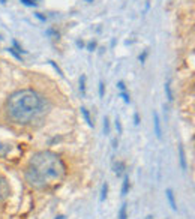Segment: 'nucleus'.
I'll return each instance as SVG.
<instances>
[{
    "instance_id": "f257e3e1",
    "label": "nucleus",
    "mask_w": 195,
    "mask_h": 219,
    "mask_svg": "<svg viewBox=\"0 0 195 219\" xmlns=\"http://www.w3.org/2000/svg\"><path fill=\"white\" fill-rule=\"evenodd\" d=\"M68 173L65 161L51 150H39L29 159L24 171L26 182L36 189H45L50 185L62 182Z\"/></svg>"
},
{
    "instance_id": "f03ea898",
    "label": "nucleus",
    "mask_w": 195,
    "mask_h": 219,
    "mask_svg": "<svg viewBox=\"0 0 195 219\" xmlns=\"http://www.w3.org/2000/svg\"><path fill=\"white\" fill-rule=\"evenodd\" d=\"M45 99L32 89L17 90L6 101V113L12 122L27 125L38 114L44 111Z\"/></svg>"
},
{
    "instance_id": "7ed1b4c3",
    "label": "nucleus",
    "mask_w": 195,
    "mask_h": 219,
    "mask_svg": "<svg viewBox=\"0 0 195 219\" xmlns=\"http://www.w3.org/2000/svg\"><path fill=\"white\" fill-rule=\"evenodd\" d=\"M11 195V186H9V182L6 180L5 176L0 174V201H5L6 198H9Z\"/></svg>"
},
{
    "instance_id": "20e7f679",
    "label": "nucleus",
    "mask_w": 195,
    "mask_h": 219,
    "mask_svg": "<svg viewBox=\"0 0 195 219\" xmlns=\"http://www.w3.org/2000/svg\"><path fill=\"white\" fill-rule=\"evenodd\" d=\"M153 132L156 135V138L161 140L162 138V126H161V119L158 111H153Z\"/></svg>"
},
{
    "instance_id": "39448f33",
    "label": "nucleus",
    "mask_w": 195,
    "mask_h": 219,
    "mask_svg": "<svg viewBox=\"0 0 195 219\" xmlns=\"http://www.w3.org/2000/svg\"><path fill=\"white\" fill-rule=\"evenodd\" d=\"M165 195H167V200H168V203H170V207H171V210L177 212V203H176V195H174V191H173L171 188H168V189L165 191Z\"/></svg>"
},
{
    "instance_id": "423d86ee",
    "label": "nucleus",
    "mask_w": 195,
    "mask_h": 219,
    "mask_svg": "<svg viewBox=\"0 0 195 219\" xmlns=\"http://www.w3.org/2000/svg\"><path fill=\"white\" fill-rule=\"evenodd\" d=\"M179 162H180V168L186 171L188 170V162H186V153H185L183 146H179Z\"/></svg>"
},
{
    "instance_id": "0eeeda50",
    "label": "nucleus",
    "mask_w": 195,
    "mask_h": 219,
    "mask_svg": "<svg viewBox=\"0 0 195 219\" xmlns=\"http://www.w3.org/2000/svg\"><path fill=\"white\" fill-rule=\"evenodd\" d=\"M129 188H131V183H129V176H128V174H125V176H123V182H122V189H120V194H122V197H126L128 195Z\"/></svg>"
},
{
    "instance_id": "6e6552de",
    "label": "nucleus",
    "mask_w": 195,
    "mask_h": 219,
    "mask_svg": "<svg viewBox=\"0 0 195 219\" xmlns=\"http://www.w3.org/2000/svg\"><path fill=\"white\" fill-rule=\"evenodd\" d=\"M81 116L84 117V120H86V123H87V126L89 128H93L95 126V123L92 122V117H90V113H89V110L86 108V107H81Z\"/></svg>"
},
{
    "instance_id": "1a4fd4ad",
    "label": "nucleus",
    "mask_w": 195,
    "mask_h": 219,
    "mask_svg": "<svg viewBox=\"0 0 195 219\" xmlns=\"http://www.w3.org/2000/svg\"><path fill=\"white\" fill-rule=\"evenodd\" d=\"M164 90H165V95H167V99H168V102H173V90H171V81L167 80L165 81V84H164Z\"/></svg>"
},
{
    "instance_id": "9d476101",
    "label": "nucleus",
    "mask_w": 195,
    "mask_h": 219,
    "mask_svg": "<svg viewBox=\"0 0 195 219\" xmlns=\"http://www.w3.org/2000/svg\"><path fill=\"white\" fill-rule=\"evenodd\" d=\"M11 149H12L11 144H5V143H0V156H2V158L8 156V153L11 152Z\"/></svg>"
},
{
    "instance_id": "9b49d317",
    "label": "nucleus",
    "mask_w": 195,
    "mask_h": 219,
    "mask_svg": "<svg viewBox=\"0 0 195 219\" xmlns=\"http://www.w3.org/2000/svg\"><path fill=\"white\" fill-rule=\"evenodd\" d=\"M123 171H125V164L123 162H117V164H114V173L117 177H120L122 174H123Z\"/></svg>"
},
{
    "instance_id": "f8f14e48",
    "label": "nucleus",
    "mask_w": 195,
    "mask_h": 219,
    "mask_svg": "<svg viewBox=\"0 0 195 219\" xmlns=\"http://www.w3.org/2000/svg\"><path fill=\"white\" fill-rule=\"evenodd\" d=\"M107 197H108V183L105 182V183L102 185V188H101V197H99L101 203H104V201L107 200Z\"/></svg>"
},
{
    "instance_id": "ddd939ff",
    "label": "nucleus",
    "mask_w": 195,
    "mask_h": 219,
    "mask_svg": "<svg viewBox=\"0 0 195 219\" xmlns=\"http://www.w3.org/2000/svg\"><path fill=\"white\" fill-rule=\"evenodd\" d=\"M119 219H128V204L123 203L119 210Z\"/></svg>"
},
{
    "instance_id": "4468645a",
    "label": "nucleus",
    "mask_w": 195,
    "mask_h": 219,
    "mask_svg": "<svg viewBox=\"0 0 195 219\" xmlns=\"http://www.w3.org/2000/svg\"><path fill=\"white\" fill-rule=\"evenodd\" d=\"M80 92L83 96H86V75L84 74L80 77Z\"/></svg>"
},
{
    "instance_id": "2eb2a0df",
    "label": "nucleus",
    "mask_w": 195,
    "mask_h": 219,
    "mask_svg": "<svg viewBox=\"0 0 195 219\" xmlns=\"http://www.w3.org/2000/svg\"><path fill=\"white\" fill-rule=\"evenodd\" d=\"M110 132H111V128H110V119L105 116V119H104V134H105V135H110Z\"/></svg>"
},
{
    "instance_id": "dca6fc26",
    "label": "nucleus",
    "mask_w": 195,
    "mask_h": 219,
    "mask_svg": "<svg viewBox=\"0 0 195 219\" xmlns=\"http://www.w3.org/2000/svg\"><path fill=\"white\" fill-rule=\"evenodd\" d=\"M114 126H116V131H117V134H119V135H122V134H123V126H122V122H120V119H119V117L116 119Z\"/></svg>"
},
{
    "instance_id": "f3484780",
    "label": "nucleus",
    "mask_w": 195,
    "mask_h": 219,
    "mask_svg": "<svg viewBox=\"0 0 195 219\" xmlns=\"http://www.w3.org/2000/svg\"><path fill=\"white\" fill-rule=\"evenodd\" d=\"M119 96L125 101V104H131V96H129V93L125 90V92H120L119 93Z\"/></svg>"
},
{
    "instance_id": "a211bd4d",
    "label": "nucleus",
    "mask_w": 195,
    "mask_h": 219,
    "mask_svg": "<svg viewBox=\"0 0 195 219\" xmlns=\"http://www.w3.org/2000/svg\"><path fill=\"white\" fill-rule=\"evenodd\" d=\"M23 5H26V6H30V8H36L38 6V2L36 0H20Z\"/></svg>"
},
{
    "instance_id": "6ab92c4d",
    "label": "nucleus",
    "mask_w": 195,
    "mask_h": 219,
    "mask_svg": "<svg viewBox=\"0 0 195 219\" xmlns=\"http://www.w3.org/2000/svg\"><path fill=\"white\" fill-rule=\"evenodd\" d=\"M48 63H50V65H51L54 69L57 71V74L60 75V77H63V71H62V69H60V68L57 66V65H56V62H54V60H48Z\"/></svg>"
},
{
    "instance_id": "aec40b11",
    "label": "nucleus",
    "mask_w": 195,
    "mask_h": 219,
    "mask_svg": "<svg viewBox=\"0 0 195 219\" xmlns=\"http://www.w3.org/2000/svg\"><path fill=\"white\" fill-rule=\"evenodd\" d=\"M8 53H11V54H12V56H14L15 59H17V60H21V62H23V59H21V54H18V53H17V51L14 50V47L8 48Z\"/></svg>"
},
{
    "instance_id": "412c9836",
    "label": "nucleus",
    "mask_w": 195,
    "mask_h": 219,
    "mask_svg": "<svg viewBox=\"0 0 195 219\" xmlns=\"http://www.w3.org/2000/svg\"><path fill=\"white\" fill-rule=\"evenodd\" d=\"M12 44H14V50H15V51H18V53H24V54H26V50H23V48H21V45H20V44H18L15 39L12 41Z\"/></svg>"
},
{
    "instance_id": "4be33fe9",
    "label": "nucleus",
    "mask_w": 195,
    "mask_h": 219,
    "mask_svg": "<svg viewBox=\"0 0 195 219\" xmlns=\"http://www.w3.org/2000/svg\"><path fill=\"white\" fill-rule=\"evenodd\" d=\"M96 47H98V44H96V41H90L89 44H87V51H95L96 50Z\"/></svg>"
},
{
    "instance_id": "5701e85b",
    "label": "nucleus",
    "mask_w": 195,
    "mask_h": 219,
    "mask_svg": "<svg viewBox=\"0 0 195 219\" xmlns=\"http://www.w3.org/2000/svg\"><path fill=\"white\" fill-rule=\"evenodd\" d=\"M104 95H105V84L104 81H99V98H104Z\"/></svg>"
},
{
    "instance_id": "b1692460",
    "label": "nucleus",
    "mask_w": 195,
    "mask_h": 219,
    "mask_svg": "<svg viewBox=\"0 0 195 219\" xmlns=\"http://www.w3.org/2000/svg\"><path fill=\"white\" fill-rule=\"evenodd\" d=\"M147 54H149V51H147V50H144V51H143V54H140L138 60H140L141 63H144V62H146V59H147Z\"/></svg>"
},
{
    "instance_id": "393cba45",
    "label": "nucleus",
    "mask_w": 195,
    "mask_h": 219,
    "mask_svg": "<svg viewBox=\"0 0 195 219\" xmlns=\"http://www.w3.org/2000/svg\"><path fill=\"white\" fill-rule=\"evenodd\" d=\"M117 89H119L120 92H125V90H126V84H125V81H119V83H117Z\"/></svg>"
},
{
    "instance_id": "a878e982",
    "label": "nucleus",
    "mask_w": 195,
    "mask_h": 219,
    "mask_svg": "<svg viewBox=\"0 0 195 219\" xmlns=\"http://www.w3.org/2000/svg\"><path fill=\"white\" fill-rule=\"evenodd\" d=\"M140 122H141V120H140V114H138V111H135V113H134V125L138 126Z\"/></svg>"
},
{
    "instance_id": "bb28decb",
    "label": "nucleus",
    "mask_w": 195,
    "mask_h": 219,
    "mask_svg": "<svg viewBox=\"0 0 195 219\" xmlns=\"http://www.w3.org/2000/svg\"><path fill=\"white\" fill-rule=\"evenodd\" d=\"M35 15H36V17H38V18H39V20H41V21H45V20H47L45 17H44V15H41V14H39V12H36V14H35Z\"/></svg>"
},
{
    "instance_id": "cd10ccee",
    "label": "nucleus",
    "mask_w": 195,
    "mask_h": 219,
    "mask_svg": "<svg viewBox=\"0 0 195 219\" xmlns=\"http://www.w3.org/2000/svg\"><path fill=\"white\" fill-rule=\"evenodd\" d=\"M77 45L80 47V48H83V47H84V42H83V41H77Z\"/></svg>"
},
{
    "instance_id": "c85d7f7f",
    "label": "nucleus",
    "mask_w": 195,
    "mask_h": 219,
    "mask_svg": "<svg viewBox=\"0 0 195 219\" xmlns=\"http://www.w3.org/2000/svg\"><path fill=\"white\" fill-rule=\"evenodd\" d=\"M113 144H114L113 147H114V149H117V144H119V141H117V138H114V140H113Z\"/></svg>"
},
{
    "instance_id": "c756f323",
    "label": "nucleus",
    "mask_w": 195,
    "mask_h": 219,
    "mask_svg": "<svg viewBox=\"0 0 195 219\" xmlns=\"http://www.w3.org/2000/svg\"><path fill=\"white\" fill-rule=\"evenodd\" d=\"M65 218H66L65 215H59V216H56V218H54V219H65Z\"/></svg>"
},
{
    "instance_id": "7c9ffc66",
    "label": "nucleus",
    "mask_w": 195,
    "mask_h": 219,
    "mask_svg": "<svg viewBox=\"0 0 195 219\" xmlns=\"http://www.w3.org/2000/svg\"><path fill=\"white\" fill-rule=\"evenodd\" d=\"M146 219H155V218H153L152 215H149V216H146Z\"/></svg>"
},
{
    "instance_id": "2f4dec72",
    "label": "nucleus",
    "mask_w": 195,
    "mask_h": 219,
    "mask_svg": "<svg viewBox=\"0 0 195 219\" xmlns=\"http://www.w3.org/2000/svg\"><path fill=\"white\" fill-rule=\"evenodd\" d=\"M0 3H2V5H6V0H0Z\"/></svg>"
},
{
    "instance_id": "473e14b6",
    "label": "nucleus",
    "mask_w": 195,
    "mask_h": 219,
    "mask_svg": "<svg viewBox=\"0 0 195 219\" xmlns=\"http://www.w3.org/2000/svg\"><path fill=\"white\" fill-rule=\"evenodd\" d=\"M86 2H87V3H92L93 0H86Z\"/></svg>"
},
{
    "instance_id": "72a5a7b5",
    "label": "nucleus",
    "mask_w": 195,
    "mask_h": 219,
    "mask_svg": "<svg viewBox=\"0 0 195 219\" xmlns=\"http://www.w3.org/2000/svg\"><path fill=\"white\" fill-rule=\"evenodd\" d=\"M0 41H2V36H0Z\"/></svg>"
},
{
    "instance_id": "f704fd0d",
    "label": "nucleus",
    "mask_w": 195,
    "mask_h": 219,
    "mask_svg": "<svg viewBox=\"0 0 195 219\" xmlns=\"http://www.w3.org/2000/svg\"><path fill=\"white\" fill-rule=\"evenodd\" d=\"M36 2H38V0H36Z\"/></svg>"
}]
</instances>
